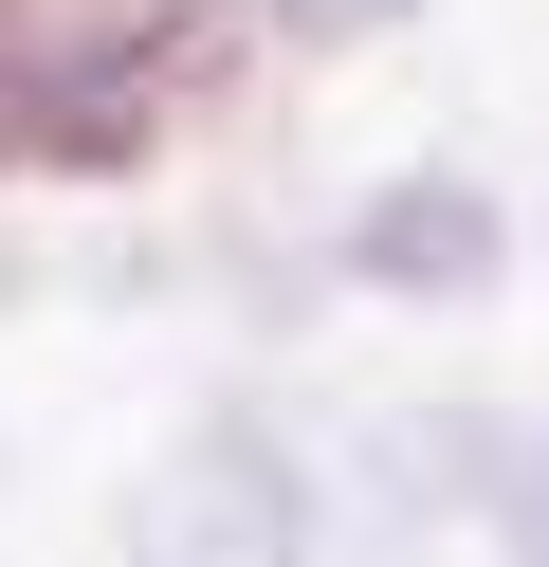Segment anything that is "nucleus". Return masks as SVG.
<instances>
[{"label":"nucleus","mask_w":549,"mask_h":567,"mask_svg":"<svg viewBox=\"0 0 549 567\" xmlns=\"http://www.w3.org/2000/svg\"><path fill=\"white\" fill-rule=\"evenodd\" d=\"M293 38H385V19H421V0H275Z\"/></svg>","instance_id":"obj_3"},{"label":"nucleus","mask_w":549,"mask_h":567,"mask_svg":"<svg viewBox=\"0 0 549 567\" xmlns=\"http://www.w3.org/2000/svg\"><path fill=\"white\" fill-rule=\"evenodd\" d=\"M495 202H476V165H421V184H385L348 220V275L366 293H421V311H458V293H495Z\"/></svg>","instance_id":"obj_2"},{"label":"nucleus","mask_w":549,"mask_h":567,"mask_svg":"<svg viewBox=\"0 0 549 567\" xmlns=\"http://www.w3.org/2000/svg\"><path fill=\"white\" fill-rule=\"evenodd\" d=\"M129 567H312V476H293L256 421H202V440L129 494Z\"/></svg>","instance_id":"obj_1"}]
</instances>
